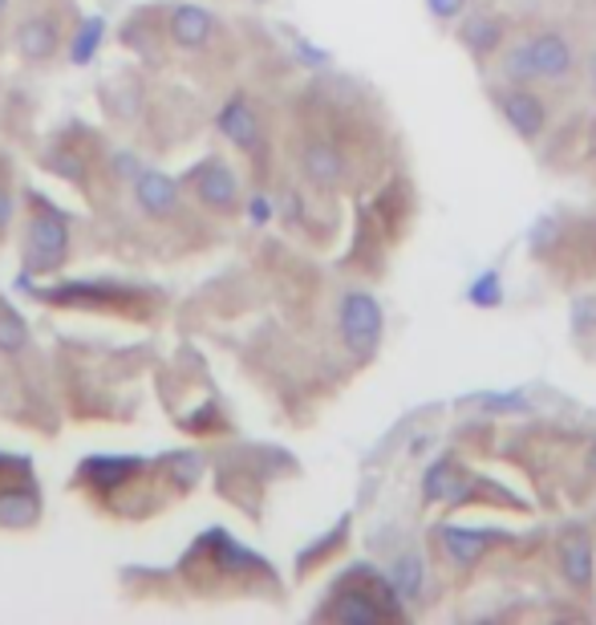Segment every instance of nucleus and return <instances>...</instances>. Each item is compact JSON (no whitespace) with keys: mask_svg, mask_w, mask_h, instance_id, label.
Returning a JSON list of instances; mask_svg holds the SVG:
<instances>
[{"mask_svg":"<svg viewBox=\"0 0 596 625\" xmlns=\"http://www.w3.org/2000/svg\"><path fill=\"white\" fill-rule=\"evenodd\" d=\"M4 9H9V0H0V12H4Z\"/></svg>","mask_w":596,"mask_h":625,"instance_id":"nucleus-29","label":"nucleus"},{"mask_svg":"<svg viewBox=\"0 0 596 625\" xmlns=\"http://www.w3.org/2000/svg\"><path fill=\"white\" fill-rule=\"evenodd\" d=\"M215 12L203 9V4H191V0H183V4H175L171 9V17H166V33H171V41H175L179 49H203L215 37Z\"/></svg>","mask_w":596,"mask_h":625,"instance_id":"nucleus-12","label":"nucleus"},{"mask_svg":"<svg viewBox=\"0 0 596 625\" xmlns=\"http://www.w3.org/2000/svg\"><path fill=\"white\" fill-rule=\"evenodd\" d=\"M573 330L576 333L596 330V296H576L573 301Z\"/></svg>","mask_w":596,"mask_h":625,"instance_id":"nucleus-22","label":"nucleus"},{"mask_svg":"<svg viewBox=\"0 0 596 625\" xmlns=\"http://www.w3.org/2000/svg\"><path fill=\"white\" fill-rule=\"evenodd\" d=\"M215 127H220L223 139L235 142V151L256 154L260 147H264V127H260V114H256V107H252L244 94H232L228 102H223L220 114H215Z\"/></svg>","mask_w":596,"mask_h":625,"instance_id":"nucleus-7","label":"nucleus"},{"mask_svg":"<svg viewBox=\"0 0 596 625\" xmlns=\"http://www.w3.org/2000/svg\"><path fill=\"white\" fill-rule=\"evenodd\" d=\"M110 163H114V175H118V179H134V175L142 171L139 159H134L130 151H118L114 159H110Z\"/></svg>","mask_w":596,"mask_h":625,"instance_id":"nucleus-24","label":"nucleus"},{"mask_svg":"<svg viewBox=\"0 0 596 625\" xmlns=\"http://www.w3.org/2000/svg\"><path fill=\"white\" fill-rule=\"evenodd\" d=\"M29 345V325H24L9 305H0V354H21Z\"/></svg>","mask_w":596,"mask_h":625,"instance_id":"nucleus-20","label":"nucleus"},{"mask_svg":"<svg viewBox=\"0 0 596 625\" xmlns=\"http://www.w3.org/2000/svg\"><path fill=\"white\" fill-rule=\"evenodd\" d=\"M102 37H105V21L102 17H85L82 24H78V33H73L70 41V61L73 65H90L98 53V46H102Z\"/></svg>","mask_w":596,"mask_h":625,"instance_id":"nucleus-18","label":"nucleus"},{"mask_svg":"<svg viewBox=\"0 0 596 625\" xmlns=\"http://www.w3.org/2000/svg\"><path fill=\"white\" fill-rule=\"evenodd\" d=\"M556 568H560L564 585H573V589H580V593L593 589L596 553L580 524H568V528L560 532V541H556Z\"/></svg>","mask_w":596,"mask_h":625,"instance_id":"nucleus-6","label":"nucleus"},{"mask_svg":"<svg viewBox=\"0 0 596 625\" xmlns=\"http://www.w3.org/2000/svg\"><path fill=\"white\" fill-rule=\"evenodd\" d=\"M588 467H593V472H596V443H593V447H588Z\"/></svg>","mask_w":596,"mask_h":625,"instance_id":"nucleus-28","label":"nucleus"},{"mask_svg":"<svg viewBox=\"0 0 596 625\" xmlns=\"http://www.w3.org/2000/svg\"><path fill=\"white\" fill-rule=\"evenodd\" d=\"M256 4H269V0H256Z\"/></svg>","mask_w":596,"mask_h":625,"instance_id":"nucleus-30","label":"nucleus"},{"mask_svg":"<svg viewBox=\"0 0 596 625\" xmlns=\"http://www.w3.org/2000/svg\"><path fill=\"white\" fill-rule=\"evenodd\" d=\"M503 21L495 12H463L458 17V41L467 49L471 58H492L503 49Z\"/></svg>","mask_w":596,"mask_h":625,"instance_id":"nucleus-14","label":"nucleus"},{"mask_svg":"<svg viewBox=\"0 0 596 625\" xmlns=\"http://www.w3.org/2000/svg\"><path fill=\"white\" fill-rule=\"evenodd\" d=\"M46 512V500H41V487L21 475V484H9L0 487V528H12V532H24L33 528L37 520Z\"/></svg>","mask_w":596,"mask_h":625,"instance_id":"nucleus-9","label":"nucleus"},{"mask_svg":"<svg viewBox=\"0 0 596 625\" xmlns=\"http://www.w3.org/2000/svg\"><path fill=\"white\" fill-rule=\"evenodd\" d=\"M188 188H191V195H195V203H203V208L215 215H235L244 208V203H240V179H235V171L223 163L220 154H208L203 163L191 167Z\"/></svg>","mask_w":596,"mask_h":625,"instance_id":"nucleus-4","label":"nucleus"},{"mask_svg":"<svg viewBox=\"0 0 596 625\" xmlns=\"http://www.w3.org/2000/svg\"><path fill=\"white\" fill-rule=\"evenodd\" d=\"M426 9H431L434 21L451 24V21H458V17L467 12V0H426Z\"/></svg>","mask_w":596,"mask_h":625,"instance_id":"nucleus-23","label":"nucleus"},{"mask_svg":"<svg viewBox=\"0 0 596 625\" xmlns=\"http://www.w3.org/2000/svg\"><path fill=\"white\" fill-rule=\"evenodd\" d=\"M402 597L390 585V577H382L377 568H350L345 577L337 581V589L329 597L316 617H333V622L345 625H377L390 622V617H402Z\"/></svg>","mask_w":596,"mask_h":625,"instance_id":"nucleus-1","label":"nucleus"},{"mask_svg":"<svg viewBox=\"0 0 596 625\" xmlns=\"http://www.w3.org/2000/svg\"><path fill=\"white\" fill-rule=\"evenodd\" d=\"M495 107H499L503 122L519 134L524 142H536L548 127V107H544V98L536 90H527V85H499L495 90Z\"/></svg>","mask_w":596,"mask_h":625,"instance_id":"nucleus-5","label":"nucleus"},{"mask_svg":"<svg viewBox=\"0 0 596 625\" xmlns=\"http://www.w3.org/2000/svg\"><path fill=\"white\" fill-rule=\"evenodd\" d=\"M527 53H532V65H536L539 82H564L576 65L573 41L564 33H536L527 41Z\"/></svg>","mask_w":596,"mask_h":625,"instance_id":"nucleus-11","label":"nucleus"},{"mask_svg":"<svg viewBox=\"0 0 596 625\" xmlns=\"http://www.w3.org/2000/svg\"><path fill=\"white\" fill-rule=\"evenodd\" d=\"M134 203L147 220H171L179 212V183L171 175H163L159 167H142L139 175L130 179Z\"/></svg>","mask_w":596,"mask_h":625,"instance_id":"nucleus-8","label":"nucleus"},{"mask_svg":"<svg viewBox=\"0 0 596 625\" xmlns=\"http://www.w3.org/2000/svg\"><path fill=\"white\" fill-rule=\"evenodd\" d=\"M65 256H70V215L49 200H33V220L24 236V272L49 276L65 264Z\"/></svg>","mask_w":596,"mask_h":625,"instance_id":"nucleus-2","label":"nucleus"},{"mask_svg":"<svg viewBox=\"0 0 596 625\" xmlns=\"http://www.w3.org/2000/svg\"><path fill=\"white\" fill-rule=\"evenodd\" d=\"M386 577L397 589V597L406 605H414L422 597V585H426V565H422V556L414 553V548H402V553H394V561H390Z\"/></svg>","mask_w":596,"mask_h":625,"instance_id":"nucleus-16","label":"nucleus"},{"mask_svg":"<svg viewBox=\"0 0 596 625\" xmlns=\"http://www.w3.org/2000/svg\"><path fill=\"white\" fill-rule=\"evenodd\" d=\"M467 301L471 305H479V309H495L503 301V281H499V272H479L475 281L467 284Z\"/></svg>","mask_w":596,"mask_h":625,"instance_id":"nucleus-21","label":"nucleus"},{"mask_svg":"<svg viewBox=\"0 0 596 625\" xmlns=\"http://www.w3.org/2000/svg\"><path fill=\"white\" fill-rule=\"evenodd\" d=\"M248 215H252V224H264V220L272 215V203L264 200V195H256V200H252V208H248Z\"/></svg>","mask_w":596,"mask_h":625,"instance_id":"nucleus-26","label":"nucleus"},{"mask_svg":"<svg viewBox=\"0 0 596 625\" xmlns=\"http://www.w3.org/2000/svg\"><path fill=\"white\" fill-rule=\"evenodd\" d=\"M438 541H443L446 556H451L458 568H467V565H475V561H483V553H487L495 541H503V532H492V528L483 532V528H458V524H443Z\"/></svg>","mask_w":596,"mask_h":625,"instance_id":"nucleus-15","label":"nucleus"},{"mask_svg":"<svg viewBox=\"0 0 596 625\" xmlns=\"http://www.w3.org/2000/svg\"><path fill=\"white\" fill-rule=\"evenodd\" d=\"M463 484H467V475H463V467H458V460H438L431 463V472L422 475V496L431 500H455L463 496Z\"/></svg>","mask_w":596,"mask_h":625,"instance_id":"nucleus-17","label":"nucleus"},{"mask_svg":"<svg viewBox=\"0 0 596 625\" xmlns=\"http://www.w3.org/2000/svg\"><path fill=\"white\" fill-rule=\"evenodd\" d=\"M12 41H17V53H21L24 61H49V58H58L61 29L53 17H24V21L17 24Z\"/></svg>","mask_w":596,"mask_h":625,"instance_id":"nucleus-13","label":"nucleus"},{"mask_svg":"<svg viewBox=\"0 0 596 625\" xmlns=\"http://www.w3.org/2000/svg\"><path fill=\"white\" fill-rule=\"evenodd\" d=\"M337 330H341V342L350 350L353 357H374L377 345H382V330H386V317H382V305H377L374 293H362V289H353V293L341 296L337 305Z\"/></svg>","mask_w":596,"mask_h":625,"instance_id":"nucleus-3","label":"nucleus"},{"mask_svg":"<svg viewBox=\"0 0 596 625\" xmlns=\"http://www.w3.org/2000/svg\"><path fill=\"white\" fill-rule=\"evenodd\" d=\"M588 78H593V85H596V49H593V58H588Z\"/></svg>","mask_w":596,"mask_h":625,"instance_id":"nucleus-27","label":"nucleus"},{"mask_svg":"<svg viewBox=\"0 0 596 625\" xmlns=\"http://www.w3.org/2000/svg\"><path fill=\"white\" fill-rule=\"evenodd\" d=\"M9 224H12V191H9V183L0 179V236L9 232Z\"/></svg>","mask_w":596,"mask_h":625,"instance_id":"nucleus-25","label":"nucleus"},{"mask_svg":"<svg viewBox=\"0 0 596 625\" xmlns=\"http://www.w3.org/2000/svg\"><path fill=\"white\" fill-rule=\"evenodd\" d=\"M350 163H345V154L341 147H333L329 139H309L301 151V175L313 183L316 191H333L345 179Z\"/></svg>","mask_w":596,"mask_h":625,"instance_id":"nucleus-10","label":"nucleus"},{"mask_svg":"<svg viewBox=\"0 0 596 625\" xmlns=\"http://www.w3.org/2000/svg\"><path fill=\"white\" fill-rule=\"evenodd\" d=\"M499 78L507 85H532V82H539L536 65H532V53H527V41H519V46H512L507 53H503Z\"/></svg>","mask_w":596,"mask_h":625,"instance_id":"nucleus-19","label":"nucleus"}]
</instances>
